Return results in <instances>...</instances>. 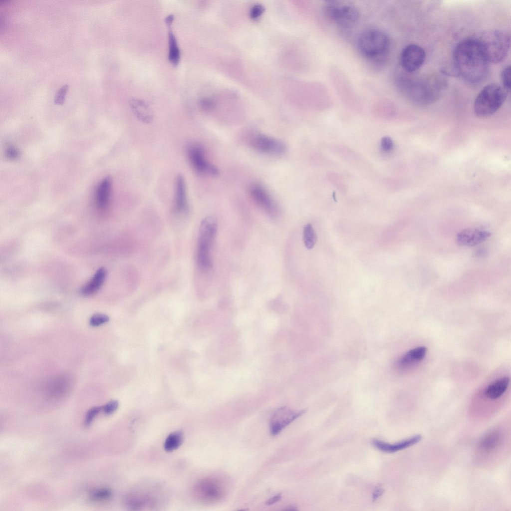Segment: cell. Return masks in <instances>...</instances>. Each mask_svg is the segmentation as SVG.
I'll return each mask as SVG.
<instances>
[{
  "label": "cell",
  "mask_w": 511,
  "mask_h": 511,
  "mask_svg": "<svg viewBox=\"0 0 511 511\" xmlns=\"http://www.w3.org/2000/svg\"><path fill=\"white\" fill-rule=\"evenodd\" d=\"M384 491L381 488H377L374 491L372 495V500L373 501L377 500L380 497H381L383 494Z\"/></svg>",
  "instance_id": "36"
},
{
  "label": "cell",
  "mask_w": 511,
  "mask_h": 511,
  "mask_svg": "<svg viewBox=\"0 0 511 511\" xmlns=\"http://www.w3.org/2000/svg\"><path fill=\"white\" fill-rule=\"evenodd\" d=\"M510 383L508 377L498 379L489 385L485 391V394L490 399L496 400L501 397L508 388Z\"/></svg>",
  "instance_id": "22"
},
{
  "label": "cell",
  "mask_w": 511,
  "mask_h": 511,
  "mask_svg": "<svg viewBox=\"0 0 511 511\" xmlns=\"http://www.w3.org/2000/svg\"><path fill=\"white\" fill-rule=\"evenodd\" d=\"M427 348L420 346L412 349L404 354L397 361L400 370H405L422 361L426 356Z\"/></svg>",
  "instance_id": "15"
},
{
  "label": "cell",
  "mask_w": 511,
  "mask_h": 511,
  "mask_svg": "<svg viewBox=\"0 0 511 511\" xmlns=\"http://www.w3.org/2000/svg\"><path fill=\"white\" fill-rule=\"evenodd\" d=\"M407 86V92L412 101L419 104H427L438 98L445 84L443 78L434 76L418 78L410 81Z\"/></svg>",
  "instance_id": "4"
},
{
  "label": "cell",
  "mask_w": 511,
  "mask_h": 511,
  "mask_svg": "<svg viewBox=\"0 0 511 511\" xmlns=\"http://www.w3.org/2000/svg\"><path fill=\"white\" fill-rule=\"evenodd\" d=\"M491 235V232L484 230L465 229L457 234V242L461 246L474 247L487 240Z\"/></svg>",
  "instance_id": "14"
},
{
  "label": "cell",
  "mask_w": 511,
  "mask_h": 511,
  "mask_svg": "<svg viewBox=\"0 0 511 511\" xmlns=\"http://www.w3.org/2000/svg\"><path fill=\"white\" fill-rule=\"evenodd\" d=\"M489 63L476 38L462 40L454 50L452 67L455 75L469 83H479L485 79Z\"/></svg>",
  "instance_id": "1"
},
{
  "label": "cell",
  "mask_w": 511,
  "mask_h": 511,
  "mask_svg": "<svg viewBox=\"0 0 511 511\" xmlns=\"http://www.w3.org/2000/svg\"><path fill=\"white\" fill-rule=\"evenodd\" d=\"M118 406V401L116 400H112L102 407V410L105 414L110 415L117 409Z\"/></svg>",
  "instance_id": "30"
},
{
  "label": "cell",
  "mask_w": 511,
  "mask_h": 511,
  "mask_svg": "<svg viewBox=\"0 0 511 511\" xmlns=\"http://www.w3.org/2000/svg\"><path fill=\"white\" fill-rule=\"evenodd\" d=\"M175 207L179 213H185L188 209L185 181L180 174L177 176L176 181Z\"/></svg>",
  "instance_id": "19"
},
{
  "label": "cell",
  "mask_w": 511,
  "mask_h": 511,
  "mask_svg": "<svg viewBox=\"0 0 511 511\" xmlns=\"http://www.w3.org/2000/svg\"><path fill=\"white\" fill-rule=\"evenodd\" d=\"M263 10L262 7L260 5H255L253 7L251 11V16L253 17H257L262 13Z\"/></svg>",
  "instance_id": "34"
},
{
  "label": "cell",
  "mask_w": 511,
  "mask_h": 511,
  "mask_svg": "<svg viewBox=\"0 0 511 511\" xmlns=\"http://www.w3.org/2000/svg\"><path fill=\"white\" fill-rule=\"evenodd\" d=\"M501 81L502 86L508 92L510 91L511 82V66L509 65L504 68L501 72Z\"/></svg>",
  "instance_id": "26"
},
{
  "label": "cell",
  "mask_w": 511,
  "mask_h": 511,
  "mask_svg": "<svg viewBox=\"0 0 511 511\" xmlns=\"http://www.w3.org/2000/svg\"><path fill=\"white\" fill-rule=\"evenodd\" d=\"M251 143L254 148L265 153L280 154L286 149L283 142L262 134L256 135L252 139Z\"/></svg>",
  "instance_id": "12"
},
{
  "label": "cell",
  "mask_w": 511,
  "mask_h": 511,
  "mask_svg": "<svg viewBox=\"0 0 511 511\" xmlns=\"http://www.w3.org/2000/svg\"><path fill=\"white\" fill-rule=\"evenodd\" d=\"M68 89V85L65 84L56 91L54 98L55 104L61 105L64 103Z\"/></svg>",
  "instance_id": "28"
},
{
  "label": "cell",
  "mask_w": 511,
  "mask_h": 511,
  "mask_svg": "<svg viewBox=\"0 0 511 511\" xmlns=\"http://www.w3.org/2000/svg\"><path fill=\"white\" fill-rule=\"evenodd\" d=\"M421 439L422 436L418 435L393 444L385 443L378 440H373L372 443L380 451L387 453H394L413 446L419 442Z\"/></svg>",
  "instance_id": "16"
},
{
  "label": "cell",
  "mask_w": 511,
  "mask_h": 511,
  "mask_svg": "<svg viewBox=\"0 0 511 511\" xmlns=\"http://www.w3.org/2000/svg\"><path fill=\"white\" fill-rule=\"evenodd\" d=\"M19 156L18 150L13 147H8L5 151L6 157L10 160H14L17 159Z\"/></svg>",
  "instance_id": "32"
},
{
  "label": "cell",
  "mask_w": 511,
  "mask_h": 511,
  "mask_svg": "<svg viewBox=\"0 0 511 511\" xmlns=\"http://www.w3.org/2000/svg\"><path fill=\"white\" fill-rule=\"evenodd\" d=\"M111 189V178L110 176H107L100 182L96 190V203L99 209H104L107 207L110 200Z\"/></svg>",
  "instance_id": "18"
},
{
  "label": "cell",
  "mask_w": 511,
  "mask_h": 511,
  "mask_svg": "<svg viewBox=\"0 0 511 511\" xmlns=\"http://www.w3.org/2000/svg\"><path fill=\"white\" fill-rule=\"evenodd\" d=\"M131 109L137 119L144 123L152 121L153 115L149 105L141 99H133L130 101Z\"/></svg>",
  "instance_id": "21"
},
{
  "label": "cell",
  "mask_w": 511,
  "mask_h": 511,
  "mask_svg": "<svg viewBox=\"0 0 511 511\" xmlns=\"http://www.w3.org/2000/svg\"><path fill=\"white\" fill-rule=\"evenodd\" d=\"M109 320V317L106 314L96 313L93 315L90 318L89 323L94 327L99 326Z\"/></svg>",
  "instance_id": "27"
},
{
  "label": "cell",
  "mask_w": 511,
  "mask_h": 511,
  "mask_svg": "<svg viewBox=\"0 0 511 511\" xmlns=\"http://www.w3.org/2000/svg\"><path fill=\"white\" fill-rule=\"evenodd\" d=\"M425 58L426 53L421 46L416 44H410L401 51L400 65L406 72H413L421 67Z\"/></svg>",
  "instance_id": "9"
},
{
  "label": "cell",
  "mask_w": 511,
  "mask_h": 511,
  "mask_svg": "<svg viewBox=\"0 0 511 511\" xmlns=\"http://www.w3.org/2000/svg\"><path fill=\"white\" fill-rule=\"evenodd\" d=\"M200 105L203 109L209 110L214 107V104L211 99L205 98L200 101Z\"/></svg>",
  "instance_id": "33"
},
{
  "label": "cell",
  "mask_w": 511,
  "mask_h": 511,
  "mask_svg": "<svg viewBox=\"0 0 511 511\" xmlns=\"http://www.w3.org/2000/svg\"><path fill=\"white\" fill-rule=\"evenodd\" d=\"M188 155L192 165L198 173L212 176L219 174L218 169L205 159L204 150L201 146L197 144L190 146Z\"/></svg>",
  "instance_id": "11"
},
{
  "label": "cell",
  "mask_w": 511,
  "mask_h": 511,
  "mask_svg": "<svg viewBox=\"0 0 511 511\" xmlns=\"http://www.w3.org/2000/svg\"><path fill=\"white\" fill-rule=\"evenodd\" d=\"M390 41L387 34L377 28H370L363 31L357 39L359 52L368 59H378L388 53Z\"/></svg>",
  "instance_id": "3"
},
{
  "label": "cell",
  "mask_w": 511,
  "mask_h": 511,
  "mask_svg": "<svg viewBox=\"0 0 511 511\" xmlns=\"http://www.w3.org/2000/svg\"><path fill=\"white\" fill-rule=\"evenodd\" d=\"M112 493L109 489L102 488L93 491L90 495V499L94 501H103L109 499Z\"/></svg>",
  "instance_id": "25"
},
{
  "label": "cell",
  "mask_w": 511,
  "mask_h": 511,
  "mask_svg": "<svg viewBox=\"0 0 511 511\" xmlns=\"http://www.w3.org/2000/svg\"><path fill=\"white\" fill-rule=\"evenodd\" d=\"M476 38L489 63H499L506 57L510 46V36L507 31L490 30Z\"/></svg>",
  "instance_id": "2"
},
{
  "label": "cell",
  "mask_w": 511,
  "mask_h": 511,
  "mask_svg": "<svg viewBox=\"0 0 511 511\" xmlns=\"http://www.w3.org/2000/svg\"><path fill=\"white\" fill-rule=\"evenodd\" d=\"M195 494L204 503H214L222 499L226 493L224 481L215 477L202 479L195 487Z\"/></svg>",
  "instance_id": "8"
},
{
  "label": "cell",
  "mask_w": 511,
  "mask_h": 511,
  "mask_svg": "<svg viewBox=\"0 0 511 511\" xmlns=\"http://www.w3.org/2000/svg\"><path fill=\"white\" fill-rule=\"evenodd\" d=\"M249 191L252 198L259 207L270 215H276L277 206L262 186L253 184L250 186Z\"/></svg>",
  "instance_id": "13"
},
{
  "label": "cell",
  "mask_w": 511,
  "mask_h": 511,
  "mask_svg": "<svg viewBox=\"0 0 511 511\" xmlns=\"http://www.w3.org/2000/svg\"><path fill=\"white\" fill-rule=\"evenodd\" d=\"M184 440L183 433L177 431L170 434L166 438L164 448L167 452H172L178 449L182 444Z\"/></svg>",
  "instance_id": "23"
},
{
  "label": "cell",
  "mask_w": 511,
  "mask_h": 511,
  "mask_svg": "<svg viewBox=\"0 0 511 511\" xmlns=\"http://www.w3.org/2000/svg\"><path fill=\"white\" fill-rule=\"evenodd\" d=\"M323 12L328 20L345 31L351 29L359 17L357 6L348 1H328L324 4Z\"/></svg>",
  "instance_id": "6"
},
{
  "label": "cell",
  "mask_w": 511,
  "mask_h": 511,
  "mask_svg": "<svg viewBox=\"0 0 511 511\" xmlns=\"http://www.w3.org/2000/svg\"><path fill=\"white\" fill-rule=\"evenodd\" d=\"M217 231V221L215 217L208 216L201 221L199 229L197 260L199 267L203 270H208L212 266L210 251Z\"/></svg>",
  "instance_id": "7"
},
{
  "label": "cell",
  "mask_w": 511,
  "mask_h": 511,
  "mask_svg": "<svg viewBox=\"0 0 511 511\" xmlns=\"http://www.w3.org/2000/svg\"><path fill=\"white\" fill-rule=\"evenodd\" d=\"M317 240L316 234L310 224H306L303 228V241L308 249L313 248Z\"/></svg>",
  "instance_id": "24"
},
{
  "label": "cell",
  "mask_w": 511,
  "mask_h": 511,
  "mask_svg": "<svg viewBox=\"0 0 511 511\" xmlns=\"http://www.w3.org/2000/svg\"><path fill=\"white\" fill-rule=\"evenodd\" d=\"M174 18L173 15H169L165 18V21L168 29V59L172 64L176 65L180 60V51L177 39L172 29Z\"/></svg>",
  "instance_id": "17"
},
{
  "label": "cell",
  "mask_w": 511,
  "mask_h": 511,
  "mask_svg": "<svg viewBox=\"0 0 511 511\" xmlns=\"http://www.w3.org/2000/svg\"><path fill=\"white\" fill-rule=\"evenodd\" d=\"M281 498H282L281 494H277L276 495H274V496L272 497L271 498H269L268 500H267L266 502H265V504L267 506H270V505H273L275 503H276L278 502V501H279L281 499Z\"/></svg>",
  "instance_id": "35"
},
{
  "label": "cell",
  "mask_w": 511,
  "mask_h": 511,
  "mask_svg": "<svg viewBox=\"0 0 511 511\" xmlns=\"http://www.w3.org/2000/svg\"><path fill=\"white\" fill-rule=\"evenodd\" d=\"M106 276V269L104 267L99 268L91 280L81 288V293L85 296L94 294L102 286Z\"/></svg>",
  "instance_id": "20"
},
{
  "label": "cell",
  "mask_w": 511,
  "mask_h": 511,
  "mask_svg": "<svg viewBox=\"0 0 511 511\" xmlns=\"http://www.w3.org/2000/svg\"><path fill=\"white\" fill-rule=\"evenodd\" d=\"M381 146L384 151L389 152L393 149V141L389 137H384L381 139Z\"/></svg>",
  "instance_id": "31"
},
{
  "label": "cell",
  "mask_w": 511,
  "mask_h": 511,
  "mask_svg": "<svg viewBox=\"0 0 511 511\" xmlns=\"http://www.w3.org/2000/svg\"><path fill=\"white\" fill-rule=\"evenodd\" d=\"M101 410V407H94L88 410L85 415V425L86 426L90 425Z\"/></svg>",
  "instance_id": "29"
},
{
  "label": "cell",
  "mask_w": 511,
  "mask_h": 511,
  "mask_svg": "<svg viewBox=\"0 0 511 511\" xmlns=\"http://www.w3.org/2000/svg\"><path fill=\"white\" fill-rule=\"evenodd\" d=\"M304 413V410L296 412L285 406L278 408L271 417L270 421L271 434L273 436L278 434L283 429Z\"/></svg>",
  "instance_id": "10"
},
{
  "label": "cell",
  "mask_w": 511,
  "mask_h": 511,
  "mask_svg": "<svg viewBox=\"0 0 511 511\" xmlns=\"http://www.w3.org/2000/svg\"><path fill=\"white\" fill-rule=\"evenodd\" d=\"M509 92L497 83L485 86L477 95L474 103V112L479 117H489L503 105Z\"/></svg>",
  "instance_id": "5"
}]
</instances>
